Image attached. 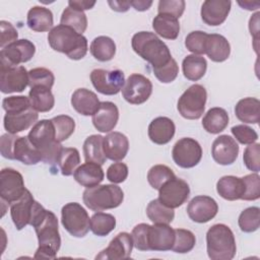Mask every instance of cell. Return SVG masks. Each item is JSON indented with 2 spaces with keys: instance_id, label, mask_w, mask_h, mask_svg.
Returning a JSON list of instances; mask_svg holds the SVG:
<instances>
[{
  "instance_id": "cell-1",
  "label": "cell",
  "mask_w": 260,
  "mask_h": 260,
  "mask_svg": "<svg viewBox=\"0 0 260 260\" xmlns=\"http://www.w3.org/2000/svg\"><path fill=\"white\" fill-rule=\"evenodd\" d=\"M29 225L35 229L39 241V248L57 254L61 246L57 216L52 211L46 210L36 201Z\"/></svg>"
},
{
  "instance_id": "cell-2",
  "label": "cell",
  "mask_w": 260,
  "mask_h": 260,
  "mask_svg": "<svg viewBox=\"0 0 260 260\" xmlns=\"http://www.w3.org/2000/svg\"><path fill=\"white\" fill-rule=\"evenodd\" d=\"M29 142L40 151L42 161L50 166L58 162L62 151L61 142L56 139L55 127L52 120H41L37 122L27 134Z\"/></svg>"
},
{
  "instance_id": "cell-3",
  "label": "cell",
  "mask_w": 260,
  "mask_h": 260,
  "mask_svg": "<svg viewBox=\"0 0 260 260\" xmlns=\"http://www.w3.org/2000/svg\"><path fill=\"white\" fill-rule=\"evenodd\" d=\"M48 42L53 50L72 60H80L87 53L86 38L67 25L54 26L48 34Z\"/></svg>"
},
{
  "instance_id": "cell-4",
  "label": "cell",
  "mask_w": 260,
  "mask_h": 260,
  "mask_svg": "<svg viewBox=\"0 0 260 260\" xmlns=\"http://www.w3.org/2000/svg\"><path fill=\"white\" fill-rule=\"evenodd\" d=\"M133 51L143 60L150 63L152 68L160 67L173 58L168 46L153 32L139 31L131 40Z\"/></svg>"
},
{
  "instance_id": "cell-5",
  "label": "cell",
  "mask_w": 260,
  "mask_h": 260,
  "mask_svg": "<svg viewBox=\"0 0 260 260\" xmlns=\"http://www.w3.org/2000/svg\"><path fill=\"white\" fill-rule=\"evenodd\" d=\"M206 250L211 260L233 259L237 252V246L232 230L223 223L210 226L206 233Z\"/></svg>"
},
{
  "instance_id": "cell-6",
  "label": "cell",
  "mask_w": 260,
  "mask_h": 260,
  "mask_svg": "<svg viewBox=\"0 0 260 260\" xmlns=\"http://www.w3.org/2000/svg\"><path fill=\"white\" fill-rule=\"evenodd\" d=\"M124 199L122 189L115 184L96 185L86 188L82 195L83 203L92 211H103L118 207Z\"/></svg>"
},
{
  "instance_id": "cell-7",
  "label": "cell",
  "mask_w": 260,
  "mask_h": 260,
  "mask_svg": "<svg viewBox=\"0 0 260 260\" xmlns=\"http://www.w3.org/2000/svg\"><path fill=\"white\" fill-rule=\"evenodd\" d=\"M61 222L64 229L75 238L86 236L90 229L89 215L77 202H69L62 207Z\"/></svg>"
},
{
  "instance_id": "cell-8",
  "label": "cell",
  "mask_w": 260,
  "mask_h": 260,
  "mask_svg": "<svg viewBox=\"0 0 260 260\" xmlns=\"http://www.w3.org/2000/svg\"><path fill=\"white\" fill-rule=\"evenodd\" d=\"M206 100L207 92L204 86L193 84L179 98L177 108L183 118L197 120L204 113Z\"/></svg>"
},
{
  "instance_id": "cell-9",
  "label": "cell",
  "mask_w": 260,
  "mask_h": 260,
  "mask_svg": "<svg viewBox=\"0 0 260 260\" xmlns=\"http://www.w3.org/2000/svg\"><path fill=\"white\" fill-rule=\"evenodd\" d=\"M26 189L22 175L11 168H4L0 173V197L2 204L10 205L18 200Z\"/></svg>"
},
{
  "instance_id": "cell-10",
  "label": "cell",
  "mask_w": 260,
  "mask_h": 260,
  "mask_svg": "<svg viewBox=\"0 0 260 260\" xmlns=\"http://www.w3.org/2000/svg\"><path fill=\"white\" fill-rule=\"evenodd\" d=\"M173 160L183 169H190L197 166L202 157V148L199 142L190 137L179 139L172 150Z\"/></svg>"
},
{
  "instance_id": "cell-11",
  "label": "cell",
  "mask_w": 260,
  "mask_h": 260,
  "mask_svg": "<svg viewBox=\"0 0 260 260\" xmlns=\"http://www.w3.org/2000/svg\"><path fill=\"white\" fill-rule=\"evenodd\" d=\"M90 80L93 87L106 95L117 94L125 83V74L123 71L93 69L90 73Z\"/></svg>"
},
{
  "instance_id": "cell-12",
  "label": "cell",
  "mask_w": 260,
  "mask_h": 260,
  "mask_svg": "<svg viewBox=\"0 0 260 260\" xmlns=\"http://www.w3.org/2000/svg\"><path fill=\"white\" fill-rule=\"evenodd\" d=\"M36 53V46L26 39L17 40L0 51V66L13 67L29 61Z\"/></svg>"
},
{
  "instance_id": "cell-13",
  "label": "cell",
  "mask_w": 260,
  "mask_h": 260,
  "mask_svg": "<svg viewBox=\"0 0 260 260\" xmlns=\"http://www.w3.org/2000/svg\"><path fill=\"white\" fill-rule=\"evenodd\" d=\"M121 90L126 102L131 105H141L149 99L152 92V83L144 75L133 73L125 80Z\"/></svg>"
},
{
  "instance_id": "cell-14",
  "label": "cell",
  "mask_w": 260,
  "mask_h": 260,
  "mask_svg": "<svg viewBox=\"0 0 260 260\" xmlns=\"http://www.w3.org/2000/svg\"><path fill=\"white\" fill-rule=\"evenodd\" d=\"M190 195V187L186 181L173 178L158 189V200L170 208H177L187 201Z\"/></svg>"
},
{
  "instance_id": "cell-15",
  "label": "cell",
  "mask_w": 260,
  "mask_h": 260,
  "mask_svg": "<svg viewBox=\"0 0 260 260\" xmlns=\"http://www.w3.org/2000/svg\"><path fill=\"white\" fill-rule=\"evenodd\" d=\"M28 85V71L23 66H0V89L3 93L21 92Z\"/></svg>"
},
{
  "instance_id": "cell-16",
  "label": "cell",
  "mask_w": 260,
  "mask_h": 260,
  "mask_svg": "<svg viewBox=\"0 0 260 260\" xmlns=\"http://www.w3.org/2000/svg\"><path fill=\"white\" fill-rule=\"evenodd\" d=\"M218 211L216 201L206 195L193 197L187 206V214L195 222L204 223L212 219Z\"/></svg>"
},
{
  "instance_id": "cell-17",
  "label": "cell",
  "mask_w": 260,
  "mask_h": 260,
  "mask_svg": "<svg viewBox=\"0 0 260 260\" xmlns=\"http://www.w3.org/2000/svg\"><path fill=\"white\" fill-rule=\"evenodd\" d=\"M211 154L218 165L228 166L236 161L239 154V145L230 135L216 137L211 146Z\"/></svg>"
},
{
  "instance_id": "cell-18",
  "label": "cell",
  "mask_w": 260,
  "mask_h": 260,
  "mask_svg": "<svg viewBox=\"0 0 260 260\" xmlns=\"http://www.w3.org/2000/svg\"><path fill=\"white\" fill-rule=\"evenodd\" d=\"M36 200L26 189L25 193L16 201L10 204V215L16 230L20 231L30 223Z\"/></svg>"
},
{
  "instance_id": "cell-19",
  "label": "cell",
  "mask_w": 260,
  "mask_h": 260,
  "mask_svg": "<svg viewBox=\"0 0 260 260\" xmlns=\"http://www.w3.org/2000/svg\"><path fill=\"white\" fill-rule=\"evenodd\" d=\"M132 236L126 232L119 233L109 244V246L101 251L95 259H128L133 249Z\"/></svg>"
},
{
  "instance_id": "cell-20",
  "label": "cell",
  "mask_w": 260,
  "mask_h": 260,
  "mask_svg": "<svg viewBox=\"0 0 260 260\" xmlns=\"http://www.w3.org/2000/svg\"><path fill=\"white\" fill-rule=\"evenodd\" d=\"M175 241V230L169 224L154 223L149 225L147 243L149 251L172 250Z\"/></svg>"
},
{
  "instance_id": "cell-21",
  "label": "cell",
  "mask_w": 260,
  "mask_h": 260,
  "mask_svg": "<svg viewBox=\"0 0 260 260\" xmlns=\"http://www.w3.org/2000/svg\"><path fill=\"white\" fill-rule=\"evenodd\" d=\"M232 2L230 0H206L201 6V18L207 25L217 26L226 19Z\"/></svg>"
},
{
  "instance_id": "cell-22",
  "label": "cell",
  "mask_w": 260,
  "mask_h": 260,
  "mask_svg": "<svg viewBox=\"0 0 260 260\" xmlns=\"http://www.w3.org/2000/svg\"><path fill=\"white\" fill-rule=\"evenodd\" d=\"M39 118L38 112L32 108L26 110L6 113L4 116L3 125L5 130L11 134H17L18 132L28 129L30 126L37 123Z\"/></svg>"
},
{
  "instance_id": "cell-23",
  "label": "cell",
  "mask_w": 260,
  "mask_h": 260,
  "mask_svg": "<svg viewBox=\"0 0 260 260\" xmlns=\"http://www.w3.org/2000/svg\"><path fill=\"white\" fill-rule=\"evenodd\" d=\"M118 120L119 110L112 102H101L99 109L91 118L94 128L104 133L112 131L116 127Z\"/></svg>"
},
{
  "instance_id": "cell-24",
  "label": "cell",
  "mask_w": 260,
  "mask_h": 260,
  "mask_svg": "<svg viewBox=\"0 0 260 260\" xmlns=\"http://www.w3.org/2000/svg\"><path fill=\"white\" fill-rule=\"evenodd\" d=\"M129 150V140L121 132H110L104 137V152L113 161L122 160Z\"/></svg>"
},
{
  "instance_id": "cell-25",
  "label": "cell",
  "mask_w": 260,
  "mask_h": 260,
  "mask_svg": "<svg viewBox=\"0 0 260 260\" xmlns=\"http://www.w3.org/2000/svg\"><path fill=\"white\" fill-rule=\"evenodd\" d=\"M176 131V126L173 120L168 117H157L153 119L148 125V137L149 139L158 145L169 143Z\"/></svg>"
},
{
  "instance_id": "cell-26",
  "label": "cell",
  "mask_w": 260,
  "mask_h": 260,
  "mask_svg": "<svg viewBox=\"0 0 260 260\" xmlns=\"http://www.w3.org/2000/svg\"><path fill=\"white\" fill-rule=\"evenodd\" d=\"M11 159H16L24 165H36L42 160L40 151L29 142L27 136L16 134L11 149Z\"/></svg>"
},
{
  "instance_id": "cell-27",
  "label": "cell",
  "mask_w": 260,
  "mask_h": 260,
  "mask_svg": "<svg viewBox=\"0 0 260 260\" xmlns=\"http://www.w3.org/2000/svg\"><path fill=\"white\" fill-rule=\"evenodd\" d=\"M98 95L87 88H77L71 96V106L83 116H92L100 106Z\"/></svg>"
},
{
  "instance_id": "cell-28",
  "label": "cell",
  "mask_w": 260,
  "mask_h": 260,
  "mask_svg": "<svg viewBox=\"0 0 260 260\" xmlns=\"http://www.w3.org/2000/svg\"><path fill=\"white\" fill-rule=\"evenodd\" d=\"M73 177L79 185L85 188H91L102 183L105 174L101 165L86 161L75 170Z\"/></svg>"
},
{
  "instance_id": "cell-29",
  "label": "cell",
  "mask_w": 260,
  "mask_h": 260,
  "mask_svg": "<svg viewBox=\"0 0 260 260\" xmlns=\"http://www.w3.org/2000/svg\"><path fill=\"white\" fill-rule=\"evenodd\" d=\"M26 24L35 31H50L54 24L53 13L46 7L34 6L27 12Z\"/></svg>"
},
{
  "instance_id": "cell-30",
  "label": "cell",
  "mask_w": 260,
  "mask_h": 260,
  "mask_svg": "<svg viewBox=\"0 0 260 260\" xmlns=\"http://www.w3.org/2000/svg\"><path fill=\"white\" fill-rule=\"evenodd\" d=\"M205 54L213 62H223L231 54L230 43L221 35H208L205 45Z\"/></svg>"
},
{
  "instance_id": "cell-31",
  "label": "cell",
  "mask_w": 260,
  "mask_h": 260,
  "mask_svg": "<svg viewBox=\"0 0 260 260\" xmlns=\"http://www.w3.org/2000/svg\"><path fill=\"white\" fill-rule=\"evenodd\" d=\"M216 191L225 200L235 201L241 199L245 191L243 178L223 176L216 183Z\"/></svg>"
},
{
  "instance_id": "cell-32",
  "label": "cell",
  "mask_w": 260,
  "mask_h": 260,
  "mask_svg": "<svg viewBox=\"0 0 260 260\" xmlns=\"http://www.w3.org/2000/svg\"><path fill=\"white\" fill-rule=\"evenodd\" d=\"M237 118L244 123L257 124L260 120V102L256 98L240 100L235 107Z\"/></svg>"
},
{
  "instance_id": "cell-33",
  "label": "cell",
  "mask_w": 260,
  "mask_h": 260,
  "mask_svg": "<svg viewBox=\"0 0 260 260\" xmlns=\"http://www.w3.org/2000/svg\"><path fill=\"white\" fill-rule=\"evenodd\" d=\"M154 32L167 40H176L180 32L178 18L169 14H157L152 20Z\"/></svg>"
},
{
  "instance_id": "cell-34",
  "label": "cell",
  "mask_w": 260,
  "mask_h": 260,
  "mask_svg": "<svg viewBox=\"0 0 260 260\" xmlns=\"http://www.w3.org/2000/svg\"><path fill=\"white\" fill-rule=\"evenodd\" d=\"M229 125V115L222 108H211L202 119L203 128L211 134H217L223 131Z\"/></svg>"
},
{
  "instance_id": "cell-35",
  "label": "cell",
  "mask_w": 260,
  "mask_h": 260,
  "mask_svg": "<svg viewBox=\"0 0 260 260\" xmlns=\"http://www.w3.org/2000/svg\"><path fill=\"white\" fill-rule=\"evenodd\" d=\"M83 154L85 161L104 165L106 162V155L104 152V137L102 135L93 134L88 136L83 143Z\"/></svg>"
},
{
  "instance_id": "cell-36",
  "label": "cell",
  "mask_w": 260,
  "mask_h": 260,
  "mask_svg": "<svg viewBox=\"0 0 260 260\" xmlns=\"http://www.w3.org/2000/svg\"><path fill=\"white\" fill-rule=\"evenodd\" d=\"M28 99L37 112L46 113L51 111L55 105V99L51 88L46 86H34L28 92Z\"/></svg>"
},
{
  "instance_id": "cell-37",
  "label": "cell",
  "mask_w": 260,
  "mask_h": 260,
  "mask_svg": "<svg viewBox=\"0 0 260 260\" xmlns=\"http://www.w3.org/2000/svg\"><path fill=\"white\" fill-rule=\"evenodd\" d=\"M207 69L206 59L199 55H188L182 62V70L184 76L191 81L201 79Z\"/></svg>"
},
{
  "instance_id": "cell-38",
  "label": "cell",
  "mask_w": 260,
  "mask_h": 260,
  "mask_svg": "<svg viewBox=\"0 0 260 260\" xmlns=\"http://www.w3.org/2000/svg\"><path fill=\"white\" fill-rule=\"evenodd\" d=\"M89 51L92 57L98 61L107 62L114 58L116 54V45L111 38L100 36L93 39Z\"/></svg>"
},
{
  "instance_id": "cell-39",
  "label": "cell",
  "mask_w": 260,
  "mask_h": 260,
  "mask_svg": "<svg viewBox=\"0 0 260 260\" xmlns=\"http://www.w3.org/2000/svg\"><path fill=\"white\" fill-rule=\"evenodd\" d=\"M146 215L153 223L170 224L175 217V211L173 208L162 204L157 198L148 203L146 207Z\"/></svg>"
},
{
  "instance_id": "cell-40",
  "label": "cell",
  "mask_w": 260,
  "mask_h": 260,
  "mask_svg": "<svg viewBox=\"0 0 260 260\" xmlns=\"http://www.w3.org/2000/svg\"><path fill=\"white\" fill-rule=\"evenodd\" d=\"M79 151L74 147H63L58 159V167L63 176H71L79 167Z\"/></svg>"
},
{
  "instance_id": "cell-41",
  "label": "cell",
  "mask_w": 260,
  "mask_h": 260,
  "mask_svg": "<svg viewBox=\"0 0 260 260\" xmlns=\"http://www.w3.org/2000/svg\"><path fill=\"white\" fill-rule=\"evenodd\" d=\"M60 22L63 25L72 27L78 34L82 35L87 27V18L83 11L71 7H66L61 15Z\"/></svg>"
},
{
  "instance_id": "cell-42",
  "label": "cell",
  "mask_w": 260,
  "mask_h": 260,
  "mask_svg": "<svg viewBox=\"0 0 260 260\" xmlns=\"http://www.w3.org/2000/svg\"><path fill=\"white\" fill-rule=\"evenodd\" d=\"M116 228V218L114 215L105 212H96L90 217V230L99 237L109 235Z\"/></svg>"
},
{
  "instance_id": "cell-43",
  "label": "cell",
  "mask_w": 260,
  "mask_h": 260,
  "mask_svg": "<svg viewBox=\"0 0 260 260\" xmlns=\"http://www.w3.org/2000/svg\"><path fill=\"white\" fill-rule=\"evenodd\" d=\"M239 226L244 233H253L260 225V209L256 206H251L244 209L238 219Z\"/></svg>"
},
{
  "instance_id": "cell-44",
  "label": "cell",
  "mask_w": 260,
  "mask_h": 260,
  "mask_svg": "<svg viewBox=\"0 0 260 260\" xmlns=\"http://www.w3.org/2000/svg\"><path fill=\"white\" fill-rule=\"evenodd\" d=\"M175 173L172 169L165 165H155L151 167L147 173V181L149 185L158 190L166 182L175 178Z\"/></svg>"
},
{
  "instance_id": "cell-45",
  "label": "cell",
  "mask_w": 260,
  "mask_h": 260,
  "mask_svg": "<svg viewBox=\"0 0 260 260\" xmlns=\"http://www.w3.org/2000/svg\"><path fill=\"white\" fill-rule=\"evenodd\" d=\"M196 244V238L194 234L189 230L176 229L175 230V241L172 247V251L176 253H188Z\"/></svg>"
},
{
  "instance_id": "cell-46",
  "label": "cell",
  "mask_w": 260,
  "mask_h": 260,
  "mask_svg": "<svg viewBox=\"0 0 260 260\" xmlns=\"http://www.w3.org/2000/svg\"><path fill=\"white\" fill-rule=\"evenodd\" d=\"M51 120L55 127L57 141L62 142L73 134L75 129V122L70 116L59 115L52 118Z\"/></svg>"
},
{
  "instance_id": "cell-47",
  "label": "cell",
  "mask_w": 260,
  "mask_h": 260,
  "mask_svg": "<svg viewBox=\"0 0 260 260\" xmlns=\"http://www.w3.org/2000/svg\"><path fill=\"white\" fill-rule=\"evenodd\" d=\"M55 81L53 72L44 67L32 68L28 71V85L34 86H46L52 88Z\"/></svg>"
},
{
  "instance_id": "cell-48",
  "label": "cell",
  "mask_w": 260,
  "mask_h": 260,
  "mask_svg": "<svg viewBox=\"0 0 260 260\" xmlns=\"http://www.w3.org/2000/svg\"><path fill=\"white\" fill-rule=\"evenodd\" d=\"M208 34L202 30H194L187 35L185 39V46L187 50L192 52L194 55L205 54V45Z\"/></svg>"
},
{
  "instance_id": "cell-49",
  "label": "cell",
  "mask_w": 260,
  "mask_h": 260,
  "mask_svg": "<svg viewBox=\"0 0 260 260\" xmlns=\"http://www.w3.org/2000/svg\"><path fill=\"white\" fill-rule=\"evenodd\" d=\"M245 191L242 196V200L253 201L260 197V177L257 173L249 174L243 177Z\"/></svg>"
},
{
  "instance_id": "cell-50",
  "label": "cell",
  "mask_w": 260,
  "mask_h": 260,
  "mask_svg": "<svg viewBox=\"0 0 260 260\" xmlns=\"http://www.w3.org/2000/svg\"><path fill=\"white\" fill-rule=\"evenodd\" d=\"M243 160L248 170L258 173L260 171V144L256 142L248 144L244 150Z\"/></svg>"
},
{
  "instance_id": "cell-51",
  "label": "cell",
  "mask_w": 260,
  "mask_h": 260,
  "mask_svg": "<svg viewBox=\"0 0 260 260\" xmlns=\"http://www.w3.org/2000/svg\"><path fill=\"white\" fill-rule=\"evenodd\" d=\"M153 73L155 77L162 83H170L174 81L179 73V66L174 58L171 59L170 62L167 64L157 67V68H152Z\"/></svg>"
},
{
  "instance_id": "cell-52",
  "label": "cell",
  "mask_w": 260,
  "mask_h": 260,
  "mask_svg": "<svg viewBox=\"0 0 260 260\" xmlns=\"http://www.w3.org/2000/svg\"><path fill=\"white\" fill-rule=\"evenodd\" d=\"M184 0H160L158 2V14H169L176 18H180L185 10Z\"/></svg>"
},
{
  "instance_id": "cell-53",
  "label": "cell",
  "mask_w": 260,
  "mask_h": 260,
  "mask_svg": "<svg viewBox=\"0 0 260 260\" xmlns=\"http://www.w3.org/2000/svg\"><path fill=\"white\" fill-rule=\"evenodd\" d=\"M2 107L6 113H13L26 110L32 106L28 98L24 95H12L3 99Z\"/></svg>"
},
{
  "instance_id": "cell-54",
  "label": "cell",
  "mask_w": 260,
  "mask_h": 260,
  "mask_svg": "<svg viewBox=\"0 0 260 260\" xmlns=\"http://www.w3.org/2000/svg\"><path fill=\"white\" fill-rule=\"evenodd\" d=\"M232 134L234 135V137L241 143V144H252L254 142L257 141L258 139V134L257 132L247 126V125H236L234 127H232L231 129Z\"/></svg>"
},
{
  "instance_id": "cell-55",
  "label": "cell",
  "mask_w": 260,
  "mask_h": 260,
  "mask_svg": "<svg viewBox=\"0 0 260 260\" xmlns=\"http://www.w3.org/2000/svg\"><path fill=\"white\" fill-rule=\"evenodd\" d=\"M150 224L139 223L135 225L132 230L131 236L133 240V246L139 251H149L147 243L148 229Z\"/></svg>"
},
{
  "instance_id": "cell-56",
  "label": "cell",
  "mask_w": 260,
  "mask_h": 260,
  "mask_svg": "<svg viewBox=\"0 0 260 260\" xmlns=\"http://www.w3.org/2000/svg\"><path fill=\"white\" fill-rule=\"evenodd\" d=\"M128 177V167L124 162H114L107 170V179L113 184H120Z\"/></svg>"
},
{
  "instance_id": "cell-57",
  "label": "cell",
  "mask_w": 260,
  "mask_h": 260,
  "mask_svg": "<svg viewBox=\"0 0 260 260\" xmlns=\"http://www.w3.org/2000/svg\"><path fill=\"white\" fill-rule=\"evenodd\" d=\"M0 47L3 49L4 47L8 46L9 44L17 41L18 32L16 28L8 21L1 20L0 21Z\"/></svg>"
},
{
  "instance_id": "cell-58",
  "label": "cell",
  "mask_w": 260,
  "mask_h": 260,
  "mask_svg": "<svg viewBox=\"0 0 260 260\" xmlns=\"http://www.w3.org/2000/svg\"><path fill=\"white\" fill-rule=\"evenodd\" d=\"M95 5V1H86V0H70L68 1V6L77 10H87L91 9Z\"/></svg>"
},
{
  "instance_id": "cell-59",
  "label": "cell",
  "mask_w": 260,
  "mask_h": 260,
  "mask_svg": "<svg viewBox=\"0 0 260 260\" xmlns=\"http://www.w3.org/2000/svg\"><path fill=\"white\" fill-rule=\"evenodd\" d=\"M108 4L110 5V7L117 12H126L131 4L130 1H108Z\"/></svg>"
},
{
  "instance_id": "cell-60",
  "label": "cell",
  "mask_w": 260,
  "mask_h": 260,
  "mask_svg": "<svg viewBox=\"0 0 260 260\" xmlns=\"http://www.w3.org/2000/svg\"><path fill=\"white\" fill-rule=\"evenodd\" d=\"M259 15L260 13L259 12H256L251 18H250V21H249V28H250V32L252 36H254L255 40H257L258 38V31H259Z\"/></svg>"
},
{
  "instance_id": "cell-61",
  "label": "cell",
  "mask_w": 260,
  "mask_h": 260,
  "mask_svg": "<svg viewBox=\"0 0 260 260\" xmlns=\"http://www.w3.org/2000/svg\"><path fill=\"white\" fill-rule=\"evenodd\" d=\"M131 6L134 7V9L138 11H145L149 9V7L152 5V1H145V0H134L130 1Z\"/></svg>"
},
{
  "instance_id": "cell-62",
  "label": "cell",
  "mask_w": 260,
  "mask_h": 260,
  "mask_svg": "<svg viewBox=\"0 0 260 260\" xmlns=\"http://www.w3.org/2000/svg\"><path fill=\"white\" fill-rule=\"evenodd\" d=\"M238 3H239V5H241L243 8H245L247 10H256L260 6L259 2H252V1H244V2L238 1Z\"/></svg>"
}]
</instances>
